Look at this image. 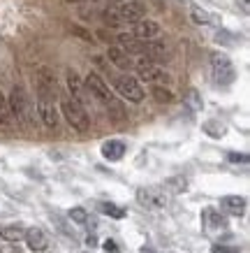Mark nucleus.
<instances>
[{"label":"nucleus","mask_w":250,"mask_h":253,"mask_svg":"<svg viewBox=\"0 0 250 253\" xmlns=\"http://www.w3.org/2000/svg\"><path fill=\"white\" fill-rule=\"evenodd\" d=\"M37 114L46 128L58 126V107H56V84L42 77L37 82Z\"/></svg>","instance_id":"obj_1"},{"label":"nucleus","mask_w":250,"mask_h":253,"mask_svg":"<svg viewBox=\"0 0 250 253\" xmlns=\"http://www.w3.org/2000/svg\"><path fill=\"white\" fill-rule=\"evenodd\" d=\"M7 107H9V116H12V121H16L19 126L28 128V126L33 123L31 98H28V93L23 91L21 86H14V88H12L9 100H7Z\"/></svg>","instance_id":"obj_2"},{"label":"nucleus","mask_w":250,"mask_h":253,"mask_svg":"<svg viewBox=\"0 0 250 253\" xmlns=\"http://www.w3.org/2000/svg\"><path fill=\"white\" fill-rule=\"evenodd\" d=\"M83 84H86V88L91 91V95H95L100 102H105L107 107H109V112H111V116H114L116 121H121L123 119V107L116 102L114 93L109 91V86L105 84V79L100 77V75H95V72H91L88 77L83 79Z\"/></svg>","instance_id":"obj_3"},{"label":"nucleus","mask_w":250,"mask_h":253,"mask_svg":"<svg viewBox=\"0 0 250 253\" xmlns=\"http://www.w3.org/2000/svg\"><path fill=\"white\" fill-rule=\"evenodd\" d=\"M61 109H63V116L68 119V123L79 132H88L91 128V119L86 114V109L79 100H74L72 95L70 98H63L61 100Z\"/></svg>","instance_id":"obj_4"},{"label":"nucleus","mask_w":250,"mask_h":253,"mask_svg":"<svg viewBox=\"0 0 250 253\" xmlns=\"http://www.w3.org/2000/svg\"><path fill=\"white\" fill-rule=\"evenodd\" d=\"M137 202L142 207L151 209V211H160V209H165L169 205V195L160 186H144V188L137 191Z\"/></svg>","instance_id":"obj_5"},{"label":"nucleus","mask_w":250,"mask_h":253,"mask_svg":"<svg viewBox=\"0 0 250 253\" xmlns=\"http://www.w3.org/2000/svg\"><path fill=\"white\" fill-rule=\"evenodd\" d=\"M211 72H213L215 84H220V86H229L236 79L234 65H232V61H229L225 54H213L211 56Z\"/></svg>","instance_id":"obj_6"},{"label":"nucleus","mask_w":250,"mask_h":253,"mask_svg":"<svg viewBox=\"0 0 250 253\" xmlns=\"http://www.w3.org/2000/svg\"><path fill=\"white\" fill-rule=\"evenodd\" d=\"M116 91L130 102H142L144 100V88L139 86V82L135 77H128V75L116 79Z\"/></svg>","instance_id":"obj_7"},{"label":"nucleus","mask_w":250,"mask_h":253,"mask_svg":"<svg viewBox=\"0 0 250 253\" xmlns=\"http://www.w3.org/2000/svg\"><path fill=\"white\" fill-rule=\"evenodd\" d=\"M137 75L144 79V82H151V84H155V86H162L172 79L162 68H158L155 63H148V61H142L137 65Z\"/></svg>","instance_id":"obj_8"},{"label":"nucleus","mask_w":250,"mask_h":253,"mask_svg":"<svg viewBox=\"0 0 250 253\" xmlns=\"http://www.w3.org/2000/svg\"><path fill=\"white\" fill-rule=\"evenodd\" d=\"M116 14H118V21L121 23H137L144 19L146 9L139 0H132V2H121L116 7Z\"/></svg>","instance_id":"obj_9"},{"label":"nucleus","mask_w":250,"mask_h":253,"mask_svg":"<svg viewBox=\"0 0 250 253\" xmlns=\"http://www.w3.org/2000/svg\"><path fill=\"white\" fill-rule=\"evenodd\" d=\"M23 239H26L28 249H31V251H35V253L46 251V246H49V239H46L44 230H39V228H28Z\"/></svg>","instance_id":"obj_10"},{"label":"nucleus","mask_w":250,"mask_h":253,"mask_svg":"<svg viewBox=\"0 0 250 253\" xmlns=\"http://www.w3.org/2000/svg\"><path fill=\"white\" fill-rule=\"evenodd\" d=\"M160 33V26L155 21H151V19H142V21L135 23V31H132V38L137 40H153L155 35Z\"/></svg>","instance_id":"obj_11"},{"label":"nucleus","mask_w":250,"mask_h":253,"mask_svg":"<svg viewBox=\"0 0 250 253\" xmlns=\"http://www.w3.org/2000/svg\"><path fill=\"white\" fill-rule=\"evenodd\" d=\"M220 207L232 216H243L246 214V198H241V195H225L220 200Z\"/></svg>","instance_id":"obj_12"},{"label":"nucleus","mask_w":250,"mask_h":253,"mask_svg":"<svg viewBox=\"0 0 250 253\" xmlns=\"http://www.w3.org/2000/svg\"><path fill=\"white\" fill-rule=\"evenodd\" d=\"M204 225L209 232H220L227 228V218L220 214V211H215V209H206L204 211Z\"/></svg>","instance_id":"obj_13"},{"label":"nucleus","mask_w":250,"mask_h":253,"mask_svg":"<svg viewBox=\"0 0 250 253\" xmlns=\"http://www.w3.org/2000/svg\"><path fill=\"white\" fill-rule=\"evenodd\" d=\"M102 156H105L107 161H121L123 156H125V144H123L121 139H109V142H105L102 144Z\"/></svg>","instance_id":"obj_14"},{"label":"nucleus","mask_w":250,"mask_h":253,"mask_svg":"<svg viewBox=\"0 0 250 253\" xmlns=\"http://www.w3.org/2000/svg\"><path fill=\"white\" fill-rule=\"evenodd\" d=\"M190 16H192V21L199 23V26H218L220 23L218 14H211V12H206V9H202V7H192L190 9Z\"/></svg>","instance_id":"obj_15"},{"label":"nucleus","mask_w":250,"mask_h":253,"mask_svg":"<svg viewBox=\"0 0 250 253\" xmlns=\"http://www.w3.org/2000/svg\"><path fill=\"white\" fill-rule=\"evenodd\" d=\"M107 58L114 63L116 68H121V70H130V68H132V61L128 58V54L123 51L121 46H109V51H107Z\"/></svg>","instance_id":"obj_16"},{"label":"nucleus","mask_w":250,"mask_h":253,"mask_svg":"<svg viewBox=\"0 0 250 253\" xmlns=\"http://www.w3.org/2000/svg\"><path fill=\"white\" fill-rule=\"evenodd\" d=\"M0 237L9 242V244H19L23 237H26V228L23 225H5V228H0Z\"/></svg>","instance_id":"obj_17"},{"label":"nucleus","mask_w":250,"mask_h":253,"mask_svg":"<svg viewBox=\"0 0 250 253\" xmlns=\"http://www.w3.org/2000/svg\"><path fill=\"white\" fill-rule=\"evenodd\" d=\"M98 209H100V214L109 216V218H125V209L114 205V202H100Z\"/></svg>","instance_id":"obj_18"},{"label":"nucleus","mask_w":250,"mask_h":253,"mask_svg":"<svg viewBox=\"0 0 250 253\" xmlns=\"http://www.w3.org/2000/svg\"><path fill=\"white\" fill-rule=\"evenodd\" d=\"M81 79H79V75H76L74 70H68V88L70 93H72V98L79 100L81 102Z\"/></svg>","instance_id":"obj_19"},{"label":"nucleus","mask_w":250,"mask_h":253,"mask_svg":"<svg viewBox=\"0 0 250 253\" xmlns=\"http://www.w3.org/2000/svg\"><path fill=\"white\" fill-rule=\"evenodd\" d=\"M9 128H12V116H9L7 100L0 93V130H9Z\"/></svg>","instance_id":"obj_20"},{"label":"nucleus","mask_w":250,"mask_h":253,"mask_svg":"<svg viewBox=\"0 0 250 253\" xmlns=\"http://www.w3.org/2000/svg\"><path fill=\"white\" fill-rule=\"evenodd\" d=\"M151 95L158 100V102H165V105L174 102V93L169 91V88H165V86H153V88H151Z\"/></svg>","instance_id":"obj_21"},{"label":"nucleus","mask_w":250,"mask_h":253,"mask_svg":"<svg viewBox=\"0 0 250 253\" xmlns=\"http://www.w3.org/2000/svg\"><path fill=\"white\" fill-rule=\"evenodd\" d=\"M185 105H188L192 112H202V107H204V102H202V95H199L195 88H190V91L185 93Z\"/></svg>","instance_id":"obj_22"},{"label":"nucleus","mask_w":250,"mask_h":253,"mask_svg":"<svg viewBox=\"0 0 250 253\" xmlns=\"http://www.w3.org/2000/svg\"><path fill=\"white\" fill-rule=\"evenodd\" d=\"M165 186L172 193H183V191H188V179L185 176H172V179H167Z\"/></svg>","instance_id":"obj_23"},{"label":"nucleus","mask_w":250,"mask_h":253,"mask_svg":"<svg viewBox=\"0 0 250 253\" xmlns=\"http://www.w3.org/2000/svg\"><path fill=\"white\" fill-rule=\"evenodd\" d=\"M70 221H74V223H88L91 221V216H88V211L83 207H72L70 209Z\"/></svg>","instance_id":"obj_24"},{"label":"nucleus","mask_w":250,"mask_h":253,"mask_svg":"<svg viewBox=\"0 0 250 253\" xmlns=\"http://www.w3.org/2000/svg\"><path fill=\"white\" fill-rule=\"evenodd\" d=\"M204 130L211 135V137H222L225 135V126H220V123H215V121H209V123H204Z\"/></svg>","instance_id":"obj_25"},{"label":"nucleus","mask_w":250,"mask_h":253,"mask_svg":"<svg viewBox=\"0 0 250 253\" xmlns=\"http://www.w3.org/2000/svg\"><path fill=\"white\" fill-rule=\"evenodd\" d=\"M102 19H105V23H109V26H121V21H118V14H116V7H109L102 12Z\"/></svg>","instance_id":"obj_26"},{"label":"nucleus","mask_w":250,"mask_h":253,"mask_svg":"<svg viewBox=\"0 0 250 253\" xmlns=\"http://www.w3.org/2000/svg\"><path fill=\"white\" fill-rule=\"evenodd\" d=\"M70 33H72V35H76V38L86 40V42H91V40H93L91 33H88V31H83V28H79V26H72V28H70Z\"/></svg>","instance_id":"obj_27"},{"label":"nucleus","mask_w":250,"mask_h":253,"mask_svg":"<svg viewBox=\"0 0 250 253\" xmlns=\"http://www.w3.org/2000/svg\"><path fill=\"white\" fill-rule=\"evenodd\" d=\"M227 161H229V163H248V156L232 151V154H227Z\"/></svg>","instance_id":"obj_28"},{"label":"nucleus","mask_w":250,"mask_h":253,"mask_svg":"<svg viewBox=\"0 0 250 253\" xmlns=\"http://www.w3.org/2000/svg\"><path fill=\"white\" fill-rule=\"evenodd\" d=\"M218 42H222V44H234V42H232V35H229L227 31H218Z\"/></svg>","instance_id":"obj_29"},{"label":"nucleus","mask_w":250,"mask_h":253,"mask_svg":"<svg viewBox=\"0 0 250 253\" xmlns=\"http://www.w3.org/2000/svg\"><path fill=\"white\" fill-rule=\"evenodd\" d=\"M0 253H21V246L19 244H5V246H0Z\"/></svg>","instance_id":"obj_30"},{"label":"nucleus","mask_w":250,"mask_h":253,"mask_svg":"<svg viewBox=\"0 0 250 253\" xmlns=\"http://www.w3.org/2000/svg\"><path fill=\"white\" fill-rule=\"evenodd\" d=\"M102 246H105V251H107V253H118V244H116L114 239H107V242H105Z\"/></svg>","instance_id":"obj_31"},{"label":"nucleus","mask_w":250,"mask_h":253,"mask_svg":"<svg viewBox=\"0 0 250 253\" xmlns=\"http://www.w3.org/2000/svg\"><path fill=\"white\" fill-rule=\"evenodd\" d=\"M211 253H239L236 249H229V246H213Z\"/></svg>","instance_id":"obj_32"},{"label":"nucleus","mask_w":250,"mask_h":253,"mask_svg":"<svg viewBox=\"0 0 250 253\" xmlns=\"http://www.w3.org/2000/svg\"><path fill=\"white\" fill-rule=\"evenodd\" d=\"M86 244L91 246V249H93L95 244H98V239H95V235H88V237H86Z\"/></svg>","instance_id":"obj_33"},{"label":"nucleus","mask_w":250,"mask_h":253,"mask_svg":"<svg viewBox=\"0 0 250 253\" xmlns=\"http://www.w3.org/2000/svg\"><path fill=\"white\" fill-rule=\"evenodd\" d=\"M241 7H243V12H248V0H241Z\"/></svg>","instance_id":"obj_34"},{"label":"nucleus","mask_w":250,"mask_h":253,"mask_svg":"<svg viewBox=\"0 0 250 253\" xmlns=\"http://www.w3.org/2000/svg\"><path fill=\"white\" fill-rule=\"evenodd\" d=\"M142 253H155V251H153L151 246H144V249H142Z\"/></svg>","instance_id":"obj_35"},{"label":"nucleus","mask_w":250,"mask_h":253,"mask_svg":"<svg viewBox=\"0 0 250 253\" xmlns=\"http://www.w3.org/2000/svg\"><path fill=\"white\" fill-rule=\"evenodd\" d=\"M109 2H121V0H109Z\"/></svg>","instance_id":"obj_36"}]
</instances>
